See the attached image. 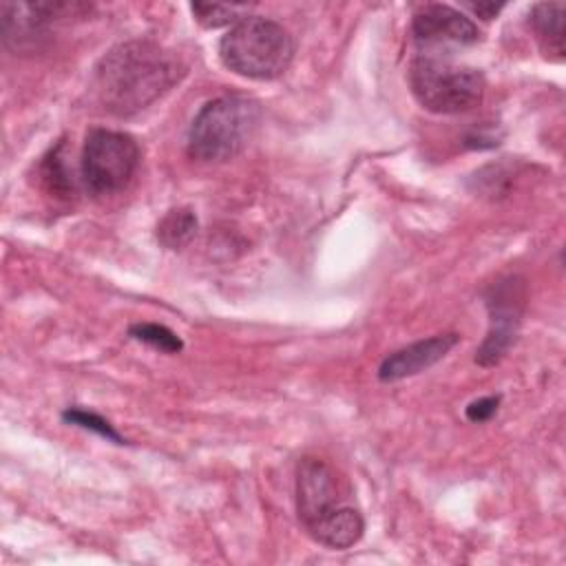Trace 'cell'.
<instances>
[{
  "label": "cell",
  "mask_w": 566,
  "mask_h": 566,
  "mask_svg": "<svg viewBox=\"0 0 566 566\" xmlns=\"http://www.w3.org/2000/svg\"><path fill=\"white\" fill-rule=\"evenodd\" d=\"M184 73L186 66L172 51L150 40H130L97 62L93 91L106 113L130 117L168 93Z\"/></svg>",
  "instance_id": "obj_1"
},
{
  "label": "cell",
  "mask_w": 566,
  "mask_h": 566,
  "mask_svg": "<svg viewBox=\"0 0 566 566\" xmlns=\"http://www.w3.org/2000/svg\"><path fill=\"white\" fill-rule=\"evenodd\" d=\"M261 108L245 95H221L206 102L188 128V153L203 164L234 159L254 135Z\"/></svg>",
  "instance_id": "obj_2"
},
{
  "label": "cell",
  "mask_w": 566,
  "mask_h": 566,
  "mask_svg": "<svg viewBox=\"0 0 566 566\" xmlns=\"http://www.w3.org/2000/svg\"><path fill=\"white\" fill-rule=\"evenodd\" d=\"M294 57L292 35L274 20L248 15L219 40L221 64L250 80L283 75Z\"/></svg>",
  "instance_id": "obj_3"
},
{
  "label": "cell",
  "mask_w": 566,
  "mask_h": 566,
  "mask_svg": "<svg viewBox=\"0 0 566 566\" xmlns=\"http://www.w3.org/2000/svg\"><path fill=\"white\" fill-rule=\"evenodd\" d=\"M409 86L422 108L438 115H455L482 102L484 75L473 66L424 53L409 64Z\"/></svg>",
  "instance_id": "obj_4"
},
{
  "label": "cell",
  "mask_w": 566,
  "mask_h": 566,
  "mask_svg": "<svg viewBox=\"0 0 566 566\" xmlns=\"http://www.w3.org/2000/svg\"><path fill=\"white\" fill-rule=\"evenodd\" d=\"M139 166L137 142L122 130L91 128L82 148V181L93 195L124 190Z\"/></svg>",
  "instance_id": "obj_5"
},
{
  "label": "cell",
  "mask_w": 566,
  "mask_h": 566,
  "mask_svg": "<svg viewBox=\"0 0 566 566\" xmlns=\"http://www.w3.org/2000/svg\"><path fill=\"white\" fill-rule=\"evenodd\" d=\"M526 305V285L520 276L497 279L486 292L489 332L475 352V363L482 367L497 365L515 343Z\"/></svg>",
  "instance_id": "obj_6"
},
{
  "label": "cell",
  "mask_w": 566,
  "mask_h": 566,
  "mask_svg": "<svg viewBox=\"0 0 566 566\" xmlns=\"http://www.w3.org/2000/svg\"><path fill=\"white\" fill-rule=\"evenodd\" d=\"M84 4L71 2H2V40L11 51H33L46 35V27L55 18L80 11Z\"/></svg>",
  "instance_id": "obj_7"
},
{
  "label": "cell",
  "mask_w": 566,
  "mask_h": 566,
  "mask_svg": "<svg viewBox=\"0 0 566 566\" xmlns=\"http://www.w3.org/2000/svg\"><path fill=\"white\" fill-rule=\"evenodd\" d=\"M340 506L332 467L318 458H303L296 467V513L307 533Z\"/></svg>",
  "instance_id": "obj_8"
},
{
  "label": "cell",
  "mask_w": 566,
  "mask_h": 566,
  "mask_svg": "<svg viewBox=\"0 0 566 566\" xmlns=\"http://www.w3.org/2000/svg\"><path fill=\"white\" fill-rule=\"evenodd\" d=\"M411 33L424 46H469L480 40L478 24L449 4H424L413 13Z\"/></svg>",
  "instance_id": "obj_9"
},
{
  "label": "cell",
  "mask_w": 566,
  "mask_h": 566,
  "mask_svg": "<svg viewBox=\"0 0 566 566\" xmlns=\"http://www.w3.org/2000/svg\"><path fill=\"white\" fill-rule=\"evenodd\" d=\"M458 340L460 336L455 332H444V334L429 336L424 340H416L407 347H400L380 363L378 378L382 382H396V380L416 376L433 367L438 360H442L458 345Z\"/></svg>",
  "instance_id": "obj_10"
},
{
  "label": "cell",
  "mask_w": 566,
  "mask_h": 566,
  "mask_svg": "<svg viewBox=\"0 0 566 566\" xmlns=\"http://www.w3.org/2000/svg\"><path fill=\"white\" fill-rule=\"evenodd\" d=\"M564 2H537L528 13V24L546 57H564Z\"/></svg>",
  "instance_id": "obj_11"
},
{
  "label": "cell",
  "mask_w": 566,
  "mask_h": 566,
  "mask_svg": "<svg viewBox=\"0 0 566 566\" xmlns=\"http://www.w3.org/2000/svg\"><path fill=\"white\" fill-rule=\"evenodd\" d=\"M195 232H197V217L190 208L168 210L157 226L159 243H164L170 250H179L186 243H190Z\"/></svg>",
  "instance_id": "obj_12"
},
{
  "label": "cell",
  "mask_w": 566,
  "mask_h": 566,
  "mask_svg": "<svg viewBox=\"0 0 566 566\" xmlns=\"http://www.w3.org/2000/svg\"><path fill=\"white\" fill-rule=\"evenodd\" d=\"M195 20L206 29H219L228 24H237L248 18L250 4H210V2H195L190 4Z\"/></svg>",
  "instance_id": "obj_13"
},
{
  "label": "cell",
  "mask_w": 566,
  "mask_h": 566,
  "mask_svg": "<svg viewBox=\"0 0 566 566\" xmlns=\"http://www.w3.org/2000/svg\"><path fill=\"white\" fill-rule=\"evenodd\" d=\"M128 334L135 340L146 343L153 349H159L164 354H177L184 347L181 338L172 329H168L166 325H159V323H135L128 327Z\"/></svg>",
  "instance_id": "obj_14"
},
{
  "label": "cell",
  "mask_w": 566,
  "mask_h": 566,
  "mask_svg": "<svg viewBox=\"0 0 566 566\" xmlns=\"http://www.w3.org/2000/svg\"><path fill=\"white\" fill-rule=\"evenodd\" d=\"M62 420L69 422V424H77L82 429H88L111 442H117V444H124V438L115 431V427L102 418L99 413L95 411H88V409H82V407H69L64 413H62Z\"/></svg>",
  "instance_id": "obj_15"
},
{
  "label": "cell",
  "mask_w": 566,
  "mask_h": 566,
  "mask_svg": "<svg viewBox=\"0 0 566 566\" xmlns=\"http://www.w3.org/2000/svg\"><path fill=\"white\" fill-rule=\"evenodd\" d=\"M64 144H57L42 161V177L55 190L57 195H69L73 190V175L69 172L64 157H62Z\"/></svg>",
  "instance_id": "obj_16"
},
{
  "label": "cell",
  "mask_w": 566,
  "mask_h": 566,
  "mask_svg": "<svg viewBox=\"0 0 566 566\" xmlns=\"http://www.w3.org/2000/svg\"><path fill=\"white\" fill-rule=\"evenodd\" d=\"M497 407H500V396H484V398H478L473 402H469L467 407V418L471 422H486L491 420L495 413H497Z\"/></svg>",
  "instance_id": "obj_17"
},
{
  "label": "cell",
  "mask_w": 566,
  "mask_h": 566,
  "mask_svg": "<svg viewBox=\"0 0 566 566\" xmlns=\"http://www.w3.org/2000/svg\"><path fill=\"white\" fill-rule=\"evenodd\" d=\"M464 7L475 13L478 18L482 20H493L502 9H504V2H491V0H482V2H464Z\"/></svg>",
  "instance_id": "obj_18"
}]
</instances>
